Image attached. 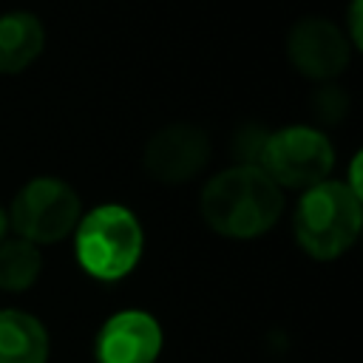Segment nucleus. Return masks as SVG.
Returning <instances> with one entry per match:
<instances>
[{
  "instance_id": "obj_1",
  "label": "nucleus",
  "mask_w": 363,
  "mask_h": 363,
  "mask_svg": "<svg viewBox=\"0 0 363 363\" xmlns=\"http://www.w3.org/2000/svg\"><path fill=\"white\" fill-rule=\"evenodd\" d=\"M201 218L224 238L247 241L264 235L284 210L281 187L255 164L216 173L201 190Z\"/></svg>"
},
{
  "instance_id": "obj_2",
  "label": "nucleus",
  "mask_w": 363,
  "mask_h": 363,
  "mask_svg": "<svg viewBox=\"0 0 363 363\" xmlns=\"http://www.w3.org/2000/svg\"><path fill=\"white\" fill-rule=\"evenodd\" d=\"M74 255L96 281L125 278L142 258L145 233L139 218L122 204H99L74 227Z\"/></svg>"
},
{
  "instance_id": "obj_3",
  "label": "nucleus",
  "mask_w": 363,
  "mask_h": 363,
  "mask_svg": "<svg viewBox=\"0 0 363 363\" xmlns=\"http://www.w3.org/2000/svg\"><path fill=\"white\" fill-rule=\"evenodd\" d=\"M360 199L343 182H320L309 187L295 207V238L315 261L343 255L360 235Z\"/></svg>"
},
{
  "instance_id": "obj_4",
  "label": "nucleus",
  "mask_w": 363,
  "mask_h": 363,
  "mask_svg": "<svg viewBox=\"0 0 363 363\" xmlns=\"http://www.w3.org/2000/svg\"><path fill=\"white\" fill-rule=\"evenodd\" d=\"M335 164L332 142L323 130L309 125H289L281 130H269L258 167L278 187L309 190L329 179Z\"/></svg>"
},
{
  "instance_id": "obj_5",
  "label": "nucleus",
  "mask_w": 363,
  "mask_h": 363,
  "mask_svg": "<svg viewBox=\"0 0 363 363\" xmlns=\"http://www.w3.org/2000/svg\"><path fill=\"white\" fill-rule=\"evenodd\" d=\"M79 218V196L71 184L51 176L31 179L26 187H20L9 213V224L14 227V233L37 247L62 241L68 233H74Z\"/></svg>"
},
{
  "instance_id": "obj_6",
  "label": "nucleus",
  "mask_w": 363,
  "mask_h": 363,
  "mask_svg": "<svg viewBox=\"0 0 363 363\" xmlns=\"http://www.w3.org/2000/svg\"><path fill=\"white\" fill-rule=\"evenodd\" d=\"M286 57L306 79L329 82L340 77L352 60V43L326 17H303L289 28Z\"/></svg>"
},
{
  "instance_id": "obj_7",
  "label": "nucleus",
  "mask_w": 363,
  "mask_h": 363,
  "mask_svg": "<svg viewBox=\"0 0 363 363\" xmlns=\"http://www.w3.org/2000/svg\"><path fill=\"white\" fill-rule=\"evenodd\" d=\"M207 159H210V136L187 122H176L153 133L142 156L145 170L167 184H179L199 176Z\"/></svg>"
},
{
  "instance_id": "obj_8",
  "label": "nucleus",
  "mask_w": 363,
  "mask_h": 363,
  "mask_svg": "<svg viewBox=\"0 0 363 363\" xmlns=\"http://www.w3.org/2000/svg\"><path fill=\"white\" fill-rule=\"evenodd\" d=\"M162 326L150 312L125 309L111 315L94 340L96 363H156L162 352Z\"/></svg>"
},
{
  "instance_id": "obj_9",
  "label": "nucleus",
  "mask_w": 363,
  "mask_h": 363,
  "mask_svg": "<svg viewBox=\"0 0 363 363\" xmlns=\"http://www.w3.org/2000/svg\"><path fill=\"white\" fill-rule=\"evenodd\" d=\"M45 326L20 309L0 312V363H45L48 360Z\"/></svg>"
},
{
  "instance_id": "obj_10",
  "label": "nucleus",
  "mask_w": 363,
  "mask_h": 363,
  "mask_svg": "<svg viewBox=\"0 0 363 363\" xmlns=\"http://www.w3.org/2000/svg\"><path fill=\"white\" fill-rule=\"evenodd\" d=\"M45 45V28L31 11H9L0 17V74L28 68Z\"/></svg>"
},
{
  "instance_id": "obj_11",
  "label": "nucleus",
  "mask_w": 363,
  "mask_h": 363,
  "mask_svg": "<svg viewBox=\"0 0 363 363\" xmlns=\"http://www.w3.org/2000/svg\"><path fill=\"white\" fill-rule=\"evenodd\" d=\"M43 269L40 247L26 238H3L0 241V289L26 292L34 286Z\"/></svg>"
},
{
  "instance_id": "obj_12",
  "label": "nucleus",
  "mask_w": 363,
  "mask_h": 363,
  "mask_svg": "<svg viewBox=\"0 0 363 363\" xmlns=\"http://www.w3.org/2000/svg\"><path fill=\"white\" fill-rule=\"evenodd\" d=\"M312 113L323 122V125H337L346 113H349V94L332 82L320 85L312 96Z\"/></svg>"
},
{
  "instance_id": "obj_13",
  "label": "nucleus",
  "mask_w": 363,
  "mask_h": 363,
  "mask_svg": "<svg viewBox=\"0 0 363 363\" xmlns=\"http://www.w3.org/2000/svg\"><path fill=\"white\" fill-rule=\"evenodd\" d=\"M269 130H264L261 125H244L238 133H235V156L241 159V164H255L258 167V159H261V150H264V142H267Z\"/></svg>"
},
{
  "instance_id": "obj_14",
  "label": "nucleus",
  "mask_w": 363,
  "mask_h": 363,
  "mask_svg": "<svg viewBox=\"0 0 363 363\" xmlns=\"http://www.w3.org/2000/svg\"><path fill=\"white\" fill-rule=\"evenodd\" d=\"M360 14H363V0H352V6H349V43L354 45V48H360L363 45V28H360Z\"/></svg>"
},
{
  "instance_id": "obj_15",
  "label": "nucleus",
  "mask_w": 363,
  "mask_h": 363,
  "mask_svg": "<svg viewBox=\"0 0 363 363\" xmlns=\"http://www.w3.org/2000/svg\"><path fill=\"white\" fill-rule=\"evenodd\" d=\"M360 164H363V156L360 153H354V159H352V164H349V182H343L357 199H363V184H360Z\"/></svg>"
},
{
  "instance_id": "obj_16",
  "label": "nucleus",
  "mask_w": 363,
  "mask_h": 363,
  "mask_svg": "<svg viewBox=\"0 0 363 363\" xmlns=\"http://www.w3.org/2000/svg\"><path fill=\"white\" fill-rule=\"evenodd\" d=\"M6 230H9V213L0 207V241L6 238Z\"/></svg>"
}]
</instances>
